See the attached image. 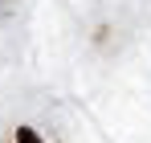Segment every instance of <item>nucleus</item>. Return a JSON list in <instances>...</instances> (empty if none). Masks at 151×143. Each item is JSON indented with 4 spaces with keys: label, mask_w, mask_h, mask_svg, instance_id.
<instances>
[{
    "label": "nucleus",
    "mask_w": 151,
    "mask_h": 143,
    "mask_svg": "<svg viewBox=\"0 0 151 143\" xmlns=\"http://www.w3.org/2000/svg\"><path fill=\"white\" fill-rule=\"evenodd\" d=\"M17 143H41V139H37L29 127H21V131H17Z\"/></svg>",
    "instance_id": "1"
}]
</instances>
